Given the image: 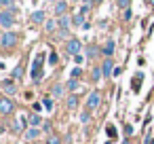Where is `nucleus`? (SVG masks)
<instances>
[{"label": "nucleus", "instance_id": "obj_30", "mask_svg": "<svg viewBox=\"0 0 154 144\" xmlns=\"http://www.w3.org/2000/svg\"><path fill=\"white\" fill-rule=\"evenodd\" d=\"M42 133H51V123H49V121L42 123Z\"/></svg>", "mask_w": 154, "mask_h": 144}, {"label": "nucleus", "instance_id": "obj_23", "mask_svg": "<svg viewBox=\"0 0 154 144\" xmlns=\"http://www.w3.org/2000/svg\"><path fill=\"white\" fill-rule=\"evenodd\" d=\"M47 144H61V138L55 136V133H51V136L47 138Z\"/></svg>", "mask_w": 154, "mask_h": 144}, {"label": "nucleus", "instance_id": "obj_25", "mask_svg": "<svg viewBox=\"0 0 154 144\" xmlns=\"http://www.w3.org/2000/svg\"><path fill=\"white\" fill-rule=\"evenodd\" d=\"M89 121H91V112H82V114H80V123H82V125H87Z\"/></svg>", "mask_w": 154, "mask_h": 144}, {"label": "nucleus", "instance_id": "obj_28", "mask_svg": "<svg viewBox=\"0 0 154 144\" xmlns=\"http://www.w3.org/2000/svg\"><path fill=\"white\" fill-rule=\"evenodd\" d=\"M15 5V0H0V7H7V9H11Z\"/></svg>", "mask_w": 154, "mask_h": 144}, {"label": "nucleus", "instance_id": "obj_12", "mask_svg": "<svg viewBox=\"0 0 154 144\" xmlns=\"http://www.w3.org/2000/svg\"><path fill=\"white\" fill-rule=\"evenodd\" d=\"M63 91H66V85H61V83H55V85L51 87V95H53V98H61Z\"/></svg>", "mask_w": 154, "mask_h": 144}, {"label": "nucleus", "instance_id": "obj_19", "mask_svg": "<svg viewBox=\"0 0 154 144\" xmlns=\"http://www.w3.org/2000/svg\"><path fill=\"white\" fill-rule=\"evenodd\" d=\"M78 87H80V81H78V78H70V81H66V89H68V91H76Z\"/></svg>", "mask_w": 154, "mask_h": 144}, {"label": "nucleus", "instance_id": "obj_2", "mask_svg": "<svg viewBox=\"0 0 154 144\" xmlns=\"http://www.w3.org/2000/svg\"><path fill=\"white\" fill-rule=\"evenodd\" d=\"M13 24H15V9L11 7V9L0 13V26L2 28H13Z\"/></svg>", "mask_w": 154, "mask_h": 144}, {"label": "nucleus", "instance_id": "obj_3", "mask_svg": "<svg viewBox=\"0 0 154 144\" xmlns=\"http://www.w3.org/2000/svg\"><path fill=\"white\" fill-rule=\"evenodd\" d=\"M0 45H2L5 49H13V47L17 45V34H15V32H9V30H7V32H5L2 36H0Z\"/></svg>", "mask_w": 154, "mask_h": 144}, {"label": "nucleus", "instance_id": "obj_35", "mask_svg": "<svg viewBox=\"0 0 154 144\" xmlns=\"http://www.w3.org/2000/svg\"><path fill=\"white\" fill-rule=\"evenodd\" d=\"M125 136H127V138L133 136V125H127V127H125Z\"/></svg>", "mask_w": 154, "mask_h": 144}, {"label": "nucleus", "instance_id": "obj_15", "mask_svg": "<svg viewBox=\"0 0 154 144\" xmlns=\"http://www.w3.org/2000/svg\"><path fill=\"white\" fill-rule=\"evenodd\" d=\"M40 133H42V129H38V127H28V131H26V138H28V140H36Z\"/></svg>", "mask_w": 154, "mask_h": 144}, {"label": "nucleus", "instance_id": "obj_20", "mask_svg": "<svg viewBox=\"0 0 154 144\" xmlns=\"http://www.w3.org/2000/svg\"><path fill=\"white\" fill-rule=\"evenodd\" d=\"M57 26H59V24H57L55 19H49V21H45V30H47L49 34H53V32L57 30Z\"/></svg>", "mask_w": 154, "mask_h": 144}, {"label": "nucleus", "instance_id": "obj_21", "mask_svg": "<svg viewBox=\"0 0 154 144\" xmlns=\"http://www.w3.org/2000/svg\"><path fill=\"white\" fill-rule=\"evenodd\" d=\"M101 51H103V53H106V55L110 57V55L114 53V40H108V43H106V47H103Z\"/></svg>", "mask_w": 154, "mask_h": 144}, {"label": "nucleus", "instance_id": "obj_39", "mask_svg": "<svg viewBox=\"0 0 154 144\" xmlns=\"http://www.w3.org/2000/svg\"><path fill=\"white\" fill-rule=\"evenodd\" d=\"M122 17H125V19H131V11H129V9H125V15H122Z\"/></svg>", "mask_w": 154, "mask_h": 144}, {"label": "nucleus", "instance_id": "obj_38", "mask_svg": "<svg viewBox=\"0 0 154 144\" xmlns=\"http://www.w3.org/2000/svg\"><path fill=\"white\" fill-rule=\"evenodd\" d=\"M34 110H36V112H40V110H42V104H40V102H36V104H34Z\"/></svg>", "mask_w": 154, "mask_h": 144}, {"label": "nucleus", "instance_id": "obj_17", "mask_svg": "<svg viewBox=\"0 0 154 144\" xmlns=\"http://www.w3.org/2000/svg\"><path fill=\"white\" fill-rule=\"evenodd\" d=\"M57 24H59V28H61V30H70V24H72V19H70L68 15H61V17L57 19Z\"/></svg>", "mask_w": 154, "mask_h": 144}, {"label": "nucleus", "instance_id": "obj_27", "mask_svg": "<svg viewBox=\"0 0 154 144\" xmlns=\"http://www.w3.org/2000/svg\"><path fill=\"white\" fill-rule=\"evenodd\" d=\"M116 5H118L120 9H129V5H131V0H116Z\"/></svg>", "mask_w": 154, "mask_h": 144}, {"label": "nucleus", "instance_id": "obj_22", "mask_svg": "<svg viewBox=\"0 0 154 144\" xmlns=\"http://www.w3.org/2000/svg\"><path fill=\"white\" fill-rule=\"evenodd\" d=\"M72 24H74V26H80V28H85V15H80V13H78V15L72 19Z\"/></svg>", "mask_w": 154, "mask_h": 144}, {"label": "nucleus", "instance_id": "obj_18", "mask_svg": "<svg viewBox=\"0 0 154 144\" xmlns=\"http://www.w3.org/2000/svg\"><path fill=\"white\" fill-rule=\"evenodd\" d=\"M99 78H103V72H101V68L99 66H93V70H91V81H99Z\"/></svg>", "mask_w": 154, "mask_h": 144}, {"label": "nucleus", "instance_id": "obj_40", "mask_svg": "<svg viewBox=\"0 0 154 144\" xmlns=\"http://www.w3.org/2000/svg\"><path fill=\"white\" fill-rule=\"evenodd\" d=\"M93 2H95V5H99V2H103V0H93Z\"/></svg>", "mask_w": 154, "mask_h": 144}, {"label": "nucleus", "instance_id": "obj_36", "mask_svg": "<svg viewBox=\"0 0 154 144\" xmlns=\"http://www.w3.org/2000/svg\"><path fill=\"white\" fill-rule=\"evenodd\" d=\"M74 62H76V64H78V66H80V64H82V62H85V57H82V55H80V53H78V55H74Z\"/></svg>", "mask_w": 154, "mask_h": 144}, {"label": "nucleus", "instance_id": "obj_41", "mask_svg": "<svg viewBox=\"0 0 154 144\" xmlns=\"http://www.w3.org/2000/svg\"><path fill=\"white\" fill-rule=\"evenodd\" d=\"M122 144H129V140H125V142H122Z\"/></svg>", "mask_w": 154, "mask_h": 144}, {"label": "nucleus", "instance_id": "obj_42", "mask_svg": "<svg viewBox=\"0 0 154 144\" xmlns=\"http://www.w3.org/2000/svg\"><path fill=\"white\" fill-rule=\"evenodd\" d=\"M49 2H57V0H49Z\"/></svg>", "mask_w": 154, "mask_h": 144}, {"label": "nucleus", "instance_id": "obj_31", "mask_svg": "<svg viewBox=\"0 0 154 144\" xmlns=\"http://www.w3.org/2000/svg\"><path fill=\"white\" fill-rule=\"evenodd\" d=\"M143 144H154V136H152V133H146V138H143Z\"/></svg>", "mask_w": 154, "mask_h": 144}, {"label": "nucleus", "instance_id": "obj_11", "mask_svg": "<svg viewBox=\"0 0 154 144\" xmlns=\"http://www.w3.org/2000/svg\"><path fill=\"white\" fill-rule=\"evenodd\" d=\"M66 11H68V2H66V0H57V2H55V15H66Z\"/></svg>", "mask_w": 154, "mask_h": 144}, {"label": "nucleus", "instance_id": "obj_26", "mask_svg": "<svg viewBox=\"0 0 154 144\" xmlns=\"http://www.w3.org/2000/svg\"><path fill=\"white\" fill-rule=\"evenodd\" d=\"M106 129H108V136H110V138H116V133H118V131H116V127H114V125H108Z\"/></svg>", "mask_w": 154, "mask_h": 144}, {"label": "nucleus", "instance_id": "obj_24", "mask_svg": "<svg viewBox=\"0 0 154 144\" xmlns=\"http://www.w3.org/2000/svg\"><path fill=\"white\" fill-rule=\"evenodd\" d=\"M42 106L51 112V110H53V100H51V98H42Z\"/></svg>", "mask_w": 154, "mask_h": 144}, {"label": "nucleus", "instance_id": "obj_32", "mask_svg": "<svg viewBox=\"0 0 154 144\" xmlns=\"http://www.w3.org/2000/svg\"><path fill=\"white\" fill-rule=\"evenodd\" d=\"M68 34H70V30H59L57 32V38H68Z\"/></svg>", "mask_w": 154, "mask_h": 144}, {"label": "nucleus", "instance_id": "obj_37", "mask_svg": "<svg viewBox=\"0 0 154 144\" xmlns=\"http://www.w3.org/2000/svg\"><path fill=\"white\" fill-rule=\"evenodd\" d=\"M23 98H26V100H32V98H34V93H32V91H26V93H23Z\"/></svg>", "mask_w": 154, "mask_h": 144}, {"label": "nucleus", "instance_id": "obj_6", "mask_svg": "<svg viewBox=\"0 0 154 144\" xmlns=\"http://www.w3.org/2000/svg\"><path fill=\"white\" fill-rule=\"evenodd\" d=\"M99 104H101V93L99 91H91L89 98H87V108L95 110V108H99Z\"/></svg>", "mask_w": 154, "mask_h": 144}, {"label": "nucleus", "instance_id": "obj_34", "mask_svg": "<svg viewBox=\"0 0 154 144\" xmlns=\"http://www.w3.org/2000/svg\"><path fill=\"white\" fill-rule=\"evenodd\" d=\"M80 74H82V70H80V68H74V70H72V78H78Z\"/></svg>", "mask_w": 154, "mask_h": 144}, {"label": "nucleus", "instance_id": "obj_16", "mask_svg": "<svg viewBox=\"0 0 154 144\" xmlns=\"http://www.w3.org/2000/svg\"><path fill=\"white\" fill-rule=\"evenodd\" d=\"M30 19H32V24H45V11H34Z\"/></svg>", "mask_w": 154, "mask_h": 144}, {"label": "nucleus", "instance_id": "obj_14", "mask_svg": "<svg viewBox=\"0 0 154 144\" xmlns=\"http://www.w3.org/2000/svg\"><path fill=\"white\" fill-rule=\"evenodd\" d=\"M78 106V95L76 93H72V95H68L66 98V108H70V110H74Z\"/></svg>", "mask_w": 154, "mask_h": 144}, {"label": "nucleus", "instance_id": "obj_1", "mask_svg": "<svg viewBox=\"0 0 154 144\" xmlns=\"http://www.w3.org/2000/svg\"><path fill=\"white\" fill-rule=\"evenodd\" d=\"M42 64H45V53H38L34 64H32V78H34V83H40V78H42Z\"/></svg>", "mask_w": 154, "mask_h": 144}, {"label": "nucleus", "instance_id": "obj_29", "mask_svg": "<svg viewBox=\"0 0 154 144\" xmlns=\"http://www.w3.org/2000/svg\"><path fill=\"white\" fill-rule=\"evenodd\" d=\"M87 55L89 57H95L97 55V47H87Z\"/></svg>", "mask_w": 154, "mask_h": 144}, {"label": "nucleus", "instance_id": "obj_5", "mask_svg": "<svg viewBox=\"0 0 154 144\" xmlns=\"http://www.w3.org/2000/svg\"><path fill=\"white\" fill-rule=\"evenodd\" d=\"M66 51H68L70 55H78V53L82 51L80 40H78V38H68V43H66Z\"/></svg>", "mask_w": 154, "mask_h": 144}, {"label": "nucleus", "instance_id": "obj_8", "mask_svg": "<svg viewBox=\"0 0 154 144\" xmlns=\"http://www.w3.org/2000/svg\"><path fill=\"white\" fill-rule=\"evenodd\" d=\"M101 72H103V76H110V74L114 72V62H112L110 57H108V59L101 64Z\"/></svg>", "mask_w": 154, "mask_h": 144}, {"label": "nucleus", "instance_id": "obj_33", "mask_svg": "<svg viewBox=\"0 0 154 144\" xmlns=\"http://www.w3.org/2000/svg\"><path fill=\"white\" fill-rule=\"evenodd\" d=\"M49 64H51V66L57 64V53H51V55H49Z\"/></svg>", "mask_w": 154, "mask_h": 144}, {"label": "nucleus", "instance_id": "obj_7", "mask_svg": "<svg viewBox=\"0 0 154 144\" xmlns=\"http://www.w3.org/2000/svg\"><path fill=\"white\" fill-rule=\"evenodd\" d=\"M0 85H2V89H5V93H7V95H15V93H17V85H15V81H13V78H5Z\"/></svg>", "mask_w": 154, "mask_h": 144}, {"label": "nucleus", "instance_id": "obj_10", "mask_svg": "<svg viewBox=\"0 0 154 144\" xmlns=\"http://www.w3.org/2000/svg\"><path fill=\"white\" fill-rule=\"evenodd\" d=\"M141 81H143V74H141V72H137V74L133 76V81H131V89H133L135 93L141 89Z\"/></svg>", "mask_w": 154, "mask_h": 144}, {"label": "nucleus", "instance_id": "obj_9", "mask_svg": "<svg viewBox=\"0 0 154 144\" xmlns=\"http://www.w3.org/2000/svg\"><path fill=\"white\" fill-rule=\"evenodd\" d=\"M21 76H23V62H19V64L11 70V78H13V81H19Z\"/></svg>", "mask_w": 154, "mask_h": 144}, {"label": "nucleus", "instance_id": "obj_4", "mask_svg": "<svg viewBox=\"0 0 154 144\" xmlns=\"http://www.w3.org/2000/svg\"><path fill=\"white\" fill-rule=\"evenodd\" d=\"M15 110V102L11 100V98H7V95H2V98H0V114H11Z\"/></svg>", "mask_w": 154, "mask_h": 144}, {"label": "nucleus", "instance_id": "obj_13", "mask_svg": "<svg viewBox=\"0 0 154 144\" xmlns=\"http://www.w3.org/2000/svg\"><path fill=\"white\" fill-rule=\"evenodd\" d=\"M28 123H30V127H42V123H45V121L40 119V114H36V112H34V114H30V117H28Z\"/></svg>", "mask_w": 154, "mask_h": 144}]
</instances>
